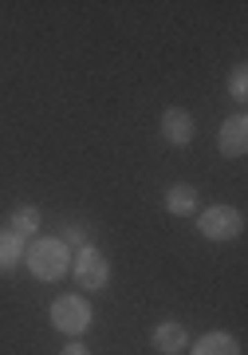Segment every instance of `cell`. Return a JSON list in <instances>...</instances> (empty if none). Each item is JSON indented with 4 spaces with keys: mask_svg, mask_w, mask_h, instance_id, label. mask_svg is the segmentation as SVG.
I'll return each instance as SVG.
<instances>
[{
    "mask_svg": "<svg viewBox=\"0 0 248 355\" xmlns=\"http://www.w3.org/2000/svg\"><path fill=\"white\" fill-rule=\"evenodd\" d=\"M51 328L63 336H83L91 328V304L83 296H60L51 304Z\"/></svg>",
    "mask_w": 248,
    "mask_h": 355,
    "instance_id": "cell-4",
    "label": "cell"
},
{
    "mask_svg": "<svg viewBox=\"0 0 248 355\" xmlns=\"http://www.w3.org/2000/svg\"><path fill=\"white\" fill-rule=\"evenodd\" d=\"M229 91H233V99H240V103L248 99V67H245V64L233 71V83H229Z\"/></svg>",
    "mask_w": 248,
    "mask_h": 355,
    "instance_id": "cell-12",
    "label": "cell"
},
{
    "mask_svg": "<svg viewBox=\"0 0 248 355\" xmlns=\"http://www.w3.org/2000/svg\"><path fill=\"white\" fill-rule=\"evenodd\" d=\"M36 229H39V209L36 205H16L12 217H8V233L28 237V233H36Z\"/></svg>",
    "mask_w": 248,
    "mask_h": 355,
    "instance_id": "cell-10",
    "label": "cell"
},
{
    "mask_svg": "<svg viewBox=\"0 0 248 355\" xmlns=\"http://www.w3.org/2000/svg\"><path fill=\"white\" fill-rule=\"evenodd\" d=\"M217 150L224 158H245V150H248V119L245 114H229L221 123V130H217Z\"/></svg>",
    "mask_w": 248,
    "mask_h": 355,
    "instance_id": "cell-5",
    "label": "cell"
},
{
    "mask_svg": "<svg viewBox=\"0 0 248 355\" xmlns=\"http://www.w3.org/2000/svg\"><path fill=\"white\" fill-rule=\"evenodd\" d=\"M71 272H75V284H79V288L103 292L107 280H111V261H107L95 245H83V249L71 257Z\"/></svg>",
    "mask_w": 248,
    "mask_h": 355,
    "instance_id": "cell-2",
    "label": "cell"
},
{
    "mask_svg": "<svg viewBox=\"0 0 248 355\" xmlns=\"http://www.w3.org/2000/svg\"><path fill=\"white\" fill-rule=\"evenodd\" d=\"M193 355H240V343H236L229 331H205V336L193 343Z\"/></svg>",
    "mask_w": 248,
    "mask_h": 355,
    "instance_id": "cell-8",
    "label": "cell"
},
{
    "mask_svg": "<svg viewBox=\"0 0 248 355\" xmlns=\"http://www.w3.org/2000/svg\"><path fill=\"white\" fill-rule=\"evenodd\" d=\"M197 229H201V237H209V241H233L245 229V214L233 209V205H209V209H201Z\"/></svg>",
    "mask_w": 248,
    "mask_h": 355,
    "instance_id": "cell-3",
    "label": "cell"
},
{
    "mask_svg": "<svg viewBox=\"0 0 248 355\" xmlns=\"http://www.w3.org/2000/svg\"><path fill=\"white\" fill-rule=\"evenodd\" d=\"M60 355H91L87 347H83V343H67V347H63Z\"/></svg>",
    "mask_w": 248,
    "mask_h": 355,
    "instance_id": "cell-13",
    "label": "cell"
},
{
    "mask_svg": "<svg viewBox=\"0 0 248 355\" xmlns=\"http://www.w3.org/2000/svg\"><path fill=\"white\" fill-rule=\"evenodd\" d=\"M161 139L170 142V146H189L193 142V114L186 107L161 111Z\"/></svg>",
    "mask_w": 248,
    "mask_h": 355,
    "instance_id": "cell-6",
    "label": "cell"
},
{
    "mask_svg": "<svg viewBox=\"0 0 248 355\" xmlns=\"http://www.w3.org/2000/svg\"><path fill=\"white\" fill-rule=\"evenodd\" d=\"M150 343H154L158 355H181L189 347V336L177 320H161L158 328H154V336H150Z\"/></svg>",
    "mask_w": 248,
    "mask_h": 355,
    "instance_id": "cell-7",
    "label": "cell"
},
{
    "mask_svg": "<svg viewBox=\"0 0 248 355\" xmlns=\"http://www.w3.org/2000/svg\"><path fill=\"white\" fill-rule=\"evenodd\" d=\"M166 209H170L174 217H189L193 209H197V190H193L189 182L170 186V190H166Z\"/></svg>",
    "mask_w": 248,
    "mask_h": 355,
    "instance_id": "cell-9",
    "label": "cell"
},
{
    "mask_svg": "<svg viewBox=\"0 0 248 355\" xmlns=\"http://www.w3.org/2000/svg\"><path fill=\"white\" fill-rule=\"evenodd\" d=\"M24 265L32 268V277L36 280H60L67 277V268H71V249L67 241L60 237H36V241L24 249Z\"/></svg>",
    "mask_w": 248,
    "mask_h": 355,
    "instance_id": "cell-1",
    "label": "cell"
},
{
    "mask_svg": "<svg viewBox=\"0 0 248 355\" xmlns=\"http://www.w3.org/2000/svg\"><path fill=\"white\" fill-rule=\"evenodd\" d=\"M20 261V237L16 233H0V268H12Z\"/></svg>",
    "mask_w": 248,
    "mask_h": 355,
    "instance_id": "cell-11",
    "label": "cell"
}]
</instances>
